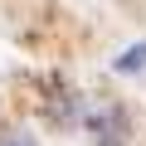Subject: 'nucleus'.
<instances>
[{
    "label": "nucleus",
    "mask_w": 146,
    "mask_h": 146,
    "mask_svg": "<svg viewBox=\"0 0 146 146\" xmlns=\"http://www.w3.org/2000/svg\"><path fill=\"white\" fill-rule=\"evenodd\" d=\"M83 122H88L93 146H127V141H131V117H127V107H117V102L88 112Z\"/></svg>",
    "instance_id": "obj_1"
},
{
    "label": "nucleus",
    "mask_w": 146,
    "mask_h": 146,
    "mask_svg": "<svg viewBox=\"0 0 146 146\" xmlns=\"http://www.w3.org/2000/svg\"><path fill=\"white\" fill-rule=\"evenodd\" d=\"M44 112H49V122H54V127H68V122H78V93H73V83H63V78H49Z\"/></svg>",
    "instance_id": "obj_2"
},
{
    "label": "nucleus",
    "mask_w": 146,
    "mask_h": 146,
    "mask_svg": "<svg viewBox=\"0 0 146 146\" xmlns=\"http://www.w3.org/2000/svg\"><path fill=\"white\" fill-rule=\"evenodd\" d=\"M112 68H117V73H136V68H146V39L131 44V49H122V58H117Z\"/></svg>",
    "instance_id": "obj_3"
},
{
    "label": "nucleus",
    "mask_w": 146,
    "mask_h": 146,
    "mask_svg": "<svg viewBox=\"0 0 146 146\" xmlns=\"http://www.w3.org/2000/svg\"><path fill=\"white\" fill-rule=\"evenodd\" d=\"M0 146H39L25 127H5V131H0Z\"/></svg>",
    "instance_id": "obj_4"
}]
</instances>
